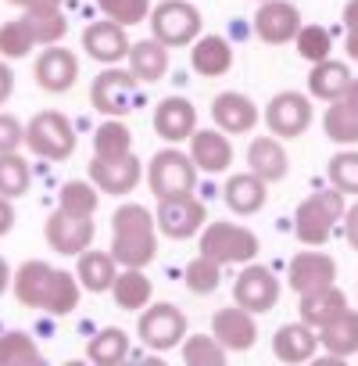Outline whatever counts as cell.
I'll return each mask as SVG.
<instances>
[{
    "label": "cell",
    "instance_id": "cell-47",
    "mask_svg": "<svg viewBox=\"0 0 358 366\" xmlns=\"http://www.w3.org/2000/svg\"><path fill=\"white\" fill-rule=\"evenodd\" d=\"M344 47H347V58L358 61V0H347L344 8Z\"/></svg>",
    "mask_w": 358,
    "mask_h": 366
},
{
    "label": "cell",
    "instance_id": "cell-17",
    "mask_svg": "<svg viewBox=\"0 0 358 366\" xmlns=\"http://www.w3.org/2000/svg\"><path fill=\"white\" fill-rule=\"evenodd\" d=\"M129 36H126V26L108 19V22H93L86 33H83V51L101 61V65H115L122 58H129Z\"/></svg>",
    "mask_w": 358,
    "mask_h": 366
},
{
    "label": "cell",
    "instance_id": "cell-46",
    "mask_svg": "<svg viewBox=\"0 0 358 366\" xmlns=\"http://www.w3.org/2000/svg\"><path fill=\"white\" fill-rule=\"evenodd\" d=\"M19 144H26V126L15 115H0V154L19 151Z\"/></svg>",
    "mask_w": 358,
    "mask_h": 366
},
{
    "label": "cell",
    "instance_id": "cell-51",
    "mask_svg": "<svg viewBox=\"0 0 358 366\" xmlns=\"http://www.w3.org/2000/svg\"><path fill=\"white\" fill-rule=\"evenodd\" d=\"M8 284H11V269H8V262L0 259V295L8 291Z\"/></svg>",
    "mask_w": 358,
    "mask_h": 366
},
{
    "label": "cell",
    "instance_id": "cell-48",
    "mask_svg": "<svg viewBox=\"0 0 358 366\" xmlns=\"http://www.w3.org/2000/svg\"><path fill=\"white\" fill-rule=\"evenodd\" d=\"M344 234H347V244L358 252V205H351L344 212Z\"/></svg>",
    "mask_w": 358,
    "mask_h": 366
},
{
    "label": "cell",
    "instance_id": "cell-8",
    "mask_svg": "<svg viewBox=\"0 0 358 366\" xmlns=\"http://www.w3.org/2000/svg\"><path fill=\"white\" fill-rule=\"evenodd\" d=\"M136 337H140L147 348H154V352H168V348H175L179 341L187 337V316L179 312L172 302H158V305H150V309L140 316Z\"/></svg>",
    "mask_w": 358,
    "mask_h": 366
},
{
    "label": "cell",
    "instance_id": "cell-18",
    "mask_svg": "<svg viewBox=\"0 0 358 366\" xmlns=\"http://www.w3.org/2000/svg\"><path fill=\"white\" fill-rule=\"evenodd\" d=\"M76 76H79L76 54L65 51V47H58V44L47 47V51L36 58V83H40V90H47V94H65V90H72Z\"/></svg>",
    "mask_w": 358,
    "mask_h": 366
},
{
    "label": "cell",
    "instance_id": "cell-27",
    "mask_svg": "<svg viewBox=\"0 0 358 366\" xmlns=\"http://www.w3.org/2000/svg\"><path fill=\"white\" fill-rule=\"evenodd\" d=\"M247 165H251V172H258L265 183H276V179L287 176V151H283V144L276 140V133L251 140V147H247Z\"/></svg>",
    "mask_w": 358,
    "mask_h": 366
},
{
    "label": "cell",
    "instance_id": "cell-24",
    "mask_svg": "<svg viewBox=\"0 0 358 366\" xmlns=\"http://www.w3.org/2000/svg\"><path fill=\"white\" fill-rule=\"evenodd\" d=\"M190 154H194L198 169H205V172H226L233 165V144H230V137H223L215 129H198L190 137Z\"/></svg>",
    "mask_w": 358,
    "mask_h": 366
},
{
    "label": "cell",
    "instance_id": "cell-20",
    "mask_svg": "<svg viewBox=\"0 0 358 366\" xmlns=\"http://www.w3.org/2000/svg\"><path fill=\"white\" fill-rule=\"evenodd\" d=\"M154 129L158 137L179 144V140H187L198 133V112L187 97H165L158 108H154Z\"/></svg>",
    "mask_w": 358,
    "mask_h": 366
},
{
    "label": "cell",
    "instance_id": "cell-52",
    "mask_svg": "<svg viewBox=\"0 0 358 366\" xmlns=\"http://www.w3.org/2000/svg\"><path fill=\"white\" fill-rule=\"evenodd\" d=\"M8 4H15V8H40V4H47V0H8Z\"/></svg>",
    "mask_w": 358,
    "mask_h": 366
},
{
    "label": "cell",
    "instance_id": "cell-38",
    "mask_svg": "<svg viewBox=\"0 0 358 366\" xmlns=\"http://www.w3.org/2000/svg\"><path fill=\"white\" fill-rule=\"evenodd\" d=\"M29 162L19 151H4L0 154V194L4 198H22L29 191Z\"/></svg>",
    "mask_w": 358,
    "mask_h": 366
},
{
    "label": "cell",
    "instance_id": "cell-26",
    "mask_svg": "<svg viewBox=\"0 0 358 366\" xmlns=\"http://www.w3.org/2000/svg\"><path fill=\"white\" fill-rule=\"evenodd\" d=\"M322 129L333 144H358V97L347 90L344 97L329 101L322 115Z\"/></svg>",
    "mask_w": 358,
    "mask_h": 366
},
{
    "label": "cell",
    "instance_id": "cell-34",
    "mask_svg": "<svg viewBox=\"0 0 358 366\" xmlns=\"http://www.w3.org/2000/svg\"><path fill=\"white\" fill-rule=\"evenodd\" d=\"M126 352H129V334H126L122 327H104V330H97V334L90 337V345H86V355H90L97 366H115V362L126 359Z\"/></svg>",
    "mask_w": 358,
    "mask_h": 366
},
{
    "label": "cell",
    "instance_id": "cell-4",
    "mask_svg": "<svg viewBox=\"0 0 358 366\" xmlns=\"http://www.w3.org/2000/svg\"><path fill=\"white\" fill-rule=\"evenodd\" d=\"M147 183L150 191L161 198H179V194H194V183H198V162L194 154H183L175 147H165L150 158L147 165Z\"/></svg>",
    "mask_w": 358,
    "mask_h": 366
},
{
    "label": "cell",
    "instance_id": "cell-50",
    "mask_svg": "<svg viewBox=\"0 0 358 366\" xmlns=\"http://www.w3.org/2000/svg\"><path fill=\"white\" fill-rule=\"evenodd\" d=\"M11 90H15V76H11L8 61H0V104L11 97Z\"/></svg>",
    "mask_w": 358,
    "mask_h": 366
},
{
    "label": "cell",
    "instance_id": "cell-15",
    "mask_svg": "<svg viewBox=\"0 0 358 366\" xmlns=\"http://www.w3.org/2000/svg\"><path fill=\"white\" fill-rule=\"evenodd\" d=\"M233 298H237V305H244L251 312H269L280 298V280L265 266H247L233 280Z\"/></svg>",
    "mask_w": 358,
    "mask_h": 366
},
{
    "label": "cell",
    "instance_id": "cell-44",
    "mask_svg": "<svg viewBox=\"0 0 358 366\" xmlns=\"http://www.w3.org/2000/svg\"><path fill=\"white\" fill-rule=\"evenodd\" d=\"M329 183L344 194H358V151H340L329 158Z\"/></svg>",
    "mask_w": 358,
    "mask_h": 366
},
{
    "label": "cell",
    "instance_id": "cell-16",
    "mask_svg": "<svg viewBox=\"0 0 358 366\" xmlns=\"http://www.w3.org/2000/svg\"><path fill=\"white\" fill-rule=\"evenodd\" d=\"M290 287L297 295H315L322 287H333L337 280V262L322 252H301L290 259V273H287Z\"/></svg>",
    "mask_w": 358,
    "mask_h": 366
},
{
    "label": "cell",
    "instance_id": "cell-12",
    "mask_svg": "<svg viewBox=\"0 0 358 366\" xmlns=\"http://www.w3.org/2000/svg\"><path fill=\"white\" fill-rule=\"evenodd\" d=\"M90 179L104 194H129L140 183V162L129 154H93L90 162Z\"/></svg>",
    "mask_w": 358,
    "mask_h": 366
},
{
    "label": "cell",
    "instance_id": "cell-37",
    "mask_svg": "<svg viewBox=\"0 0 358 366\" xmlns=\"http://www.w3.org/2000/svg\"><path fill=\"white\" fill-rule=\"evenodd\" d=\"M44 359V352L36 348V341L22 330H8L0 334V366H36Z\"/></svg>",
    "mask_w": 358,
    "mask_h": 366
},
{
    "label": "cell",
    "instance_id": "cell-13",
    "mask_svg": "<svg viewBox=\"0 0 358 366\" xmlns=\"http://www.w3.org/2000/svg\"><path fill=\"white\" fill-rule=\"evenodd\" d=\"M255 29L272 47L290 44L301 33V11L290 4V0H262V8L255 15Z\"/></svg>",
    "mask_w": 358,
    "mask_h": 366
},
{
    "label": "cell",
    "instance_id": "cell-33",
    "mask_svg": "<svg viewBox=\"0 0 358 366\" xmlns=\"http://www.w3.org/2000/svg\"><path fill=\"white\" fill-rule=\"evenodd\" d=\"M111 295H115V305L126 309V312H129V309H143V305L150 302V280L143 277V269L126 266V269L115 277Z\"/></svg>",
    "mask_w": 358,
    "mask_h": 366
},
{
    "label": "cell",
    "instance_id": "cell-40",
    "mask_svg": "<svg viewBox=\"0 0 358 366\" xmlns=\"http://www.w3.org/2000/svg\"><path fill=\"white\" fill-rule=\"evenodd\" d=\"M226 352L230 348L219 337H208V334H194L183 345V359L190 366H226Z\"/></svg>",
    "mask_w": 358,
    "mask_h": 366
},
{
    "label": "cell",
    "instance_id": "cell-54",
    "mask_svg": "<svg viewBox=\"0 0 358 366\" xmlns=\"http://www.w3.org/2000/svg\"><path fill=\"white\" fill-rule=\"evenodd\" d=\"M47 4H61V0H47Z\"/></svg>",
    "mask_w": 358,
    "mask_h": 366
},
{
    "label": "cell",
    "instance_id": "cell-19",
    "mask_svg": "<svg viewBox=\"0 0 358 366\" xmlns=\"http://www.w3.org/2000/svg\"><path fill=\"white\" fill-rule=\"evenodd\" d=\"M212 334L230 348V352H247L258 337V323L251 316V309L244 305H230V309H219L215 320H212Z\"/></svg>",
    "mask_w": 358,
    "mask_h": 366
},
{
    "label": "cell",
    "instance_id": "cell-31",
    "mask_svg": "<svg viewBox=\"0 0 358 366\" xmlns=\"http://www.w3.org/2000/svg\"><path fill=\"white\" fill-rule=\"evenodd\" d=\"M347 309V298H344V291L333 284V287H322V291H315V295H301V320L308 323V327H315V330H322L329 320H337L340 312Z\"/></svg>",
    "mask_w": 358,
    "mask_h": 366
},
{
    "label": "cell",
    "instance_id": "cell-39",
    "mask_svg": "<svg viewBox=\"0 0 358 366\" xmlns=\"http://www.w3.org/2000/svg\"><path fill=\"white\" fill-rule=\"evenodd\" d=\"M33 47H36V33L26 15L0 26V58H26Z\"/></svg>",
    "mask_w": 358,
    "mask_h": 366
},
{
    "label": "cell",
    "instance_id": "cell-35",
    "mask_svg": "<svg viewBox=\"0 0 358 366\" xmlns=\"http://www.w3.org/2000/svg\"><path fill=\"white\" fill-rule=\"evenodd\" d=\"M33 33H36V44L44 47H54L65 33H68V19L61 15V4H40V8H29L26 11Z\"/></svg>",
    "mask_w": 358,
    "mask_h": 366
},
{
    "label": "cell",
    "instance_id": "cell-49",
    "mask_svg": "<svg viewBox=\"0 0 358 366\" xmlns=\"http://www.w3.org/2000/svg\"><path fill=\"white\" fill-rule=\"evenodd\" d=\"M11 227H15V209H11V198L0 194V237H4Z\"/></svg>",
    "mask_w": 358,
    "mask_h": 366
},
{
    "label": "cell",
    "instance_id": "cell-21",
    "mask_svg": "<svg viewBox=\"0 0 358 366\" xmlns=\"http://www.w3.org/2000/svg\"><path fill=\"white\" fill-rule=\"evenodd\" d=\"M212 119H215V126L226 129V133H247V129H255V122H258V108H255V101H251L247 94L226 90V94H219V97L212 101Z\"/></svg>",
    "mask_w": 358,
    "mask_h": 366
},
{
    "label": "cell",
    "instance_id": "cell-43",
    "mask_svg": "<svg viewBox=\"0 0 358 366\" xmlns=\"http://www.w3.org/2000/svg\"><path fill=\"white\" fill-rule=\"evenodd\" d=\"M219 269H223V262H215V259H208V255H198L190 266H187V287L194 291V295H212L215 287H219Z\"/></svg>",
    "mask_w": 358,
    "mask_h": 366
},
{
    "label": "cell",
    "instance_id": "cell-32",
    "mask_svg": "<svg viewBox=\"0 0 358 366\" xmlns=\"http://www.w3.org/2000/svg\"><path fill=\"white\" fill-rule=\"evenodd\" d=\"M129 69L136 72L140 83H158L168 72V51H165V44L158 36L133 44L129 47Z\"/></svg>",
    "mask_w": 358,
    "mask_h": 366
},
{
    "label": "cell",
    "instance_id": "cell-6",
    "mask_svg": "<svg viewBox=\"0 0 358 366\" xmlns=\"http://www.w3.org/2000/svg\"><path fill=\"white\" fill-rule=\"evenodd\" d=\"M201 255L230 266V262H251L258 255V237L247 227L237 223H208L201 230Z\"/></svg>",
    "mask_w": 358,
    "mask_h": 366
},
{
    "label": "cell",
    "instance_id": "cell-7",
    "mask_svg": "<svg viewBox=\"0 0 358 366\" xmlns=\"http://www.w3.org/2000/svg\"><path fill=\"white\" fill-rule=\"evenodd\" d=\"M150 33L165 44V47H183L190 40H198L201 33V11L187 0H161L150 11Z\"/></svg>",
    "mask_w": 358,
    "mask_h": 366
},
{
    "label": "cell",
    "instance_id": "cell-14",
    "mask_svg": "<svg viewBox=\"0 0 358 366\" xmlns=\"http://www.w3.org/2000/svg\"><path fill=\"white\" fill-rule=\"evenodd\" d=\"M93 241V219H83V216H68L65 209L51 212L47 219V244L58 252V255H83Z\"/></svg>",
    "mask_w": 358,
    "mask_h": 366
},
{
    "label": "cell",
    "instance_id": "cell-25",
    "mask_svg": "<svg viewBox=\"0 0 358 366\" xmlns=\"http://www.w3.org/2000/svg\"><path fill=\"white\" fill-rule=\"evenodd\" d=\"M265 187L269 183L258 176V172H237V176H230L226 179V205L233 209V212H240V216H255L262 205H265Z\"/></svg>",
    "mask_w": 358,
    "mask_h": 366
},
{
    "label": "cell",
    "instance_id": "cell-2",
    "mask_svg": "<svg viewBox=\"0 0 358 366\" xmlns=\"http://www.w3.org/2000/svg\"><path fill=\"white\" fill-rule=\"evenodd\" d=\"M154 216L143 205H122L111 219V255L118 259V266H136L143 269L147 262H154L158 252V237H154Z\"/></svg>",
    "mask_w": 358,
    "mask_h": 366
},
{
    "label": "cell",
    "instance_id": "cell-5",
    "mask_svg": "<svg viewBox=\"0 0 358 366\" xmlns=\"http://www.w3.org/2000/svg\"><path fill=\"white\" fill-rule=\"evenodd\" d=\"M26 147L40 158L51 162H65L76 151V129L61 112H40L29 119L26 126Z\"/></svg>",
    "mask_w": 358,
    "mask_h": 366
},
{
    "label": "cell",
    "instance_id": "cell-9",
    "mask_svg": "<svg viewBox=\"0 0 358 366\" xmlns=\"http://www.w3.org/2000/svg\"><path fill=\"white\" fill-rule=\"evenodd\" d=\"M205 223H208V212L194 194H179V198H161L158 202V230L172 241H187V237L201 234Z\"/></svg>",
    "mask_w": 358,
    "mask_h": 366
},
{
    "label": "cell",
    "instance_id": "cell-41",
    "mask_svg": "<svg viewBox=\"0 0 358 366\" xmlns=\"http://www.w3.org/2000/svg\"><path fill=\"white\" fill-rule=\"evenodd\" d=\"M129 151H133V133L118 119L104 122L93 133V154H129Z\"/></svg>",
    "mask_w": 358,
    "mask_h": 366
},
{
    "label": "cell",
    "instance_id": "cell-22",
    "mask_svg": "<svg viewBox=\"0 0 358 366\" xmlns=\"http://www.w3.org/2000/svg\"><path fill=\"white\" fill-rule=\"evenodd\" d=\"M319 345H322V341H319L315 327H308L305 320L283 323V327L276 330V337H272V352H276V359H283V362H308V359H315V348H319Z\"/></svg>",
    "mask_w": 358,
    "mask_h": 366
},
{
    "label": "cell",
    "instance_id": "cell-11",
    "mask_svg": "<svg viewBox=\"0 0 358 366\" xmlns=\"http://www.w3.org/2000/svg\"><path fill=\"white\" fill-rule=\"evenodd\" d=\"M265 122L276 137H301L312 126V101L294 90H283L265 104Z\"/></svg>",
    "mask_w": 358,
    "mask_h": 366
},
{
    "label": "cell",
    "instance_id": "cell-28",
    "mask_svg": "<svg viewBox=\"0 0 358 366\" xmlns=\"http://www.w3.org/2000/svg\"><path fill=\"white\" fill-rule=\"evenodd\" d=\"M190 65H194V72L198 76H208V79H215V76H226L230 69H233V51H230V44L223 40V36H201L198 44H194V51H190Z\"/></svg>",
    "mask_w": 358,
    "mask_h": 366
},
{
    "label": "cell",
    "instance_id": "cell-53",
    "mask_svg": "<svg viewBox=\"0 0 358 366\" xmlns=\"http://www.w3.org/2000/svg\"><path fill=\"white\" fill-rule=\"evenodd\" d=\"M351 94H354V97H358V79H354V83H351Z\"/></svg>",
    "mask_w": 358,
    "mask_h": 366
},
{
    "label": "cell",
    "instance_id": "cell-45",
    "mask_svg": "<svg viewBox=\"0 0 358 366\" xmlns=\"http://www.w3.org/2000/svg\"><path fill=\"white\" fill-rule=\"evenodd\" d=\"M97 8L122 26H136L150 15V0H97Z\"/></svg>",
    "mask_w": 358,
    "mask_h": 366
},
{
    "label": "cell",
    "instance_id": "cell-1",
    "mask_svg": "<svg viewBox=\"0 0 358 366\" xmlns=\"http://www.w3.org/2000/svg\"><path fill=\"white\" fill-rule=\"evenodd\" d=\"M79 273L72 277L68 269H54L40 259H29L15 273V298L26 309H44L54 316H65L79 305Z\"/></svg>",
    "mask_w": 358,
    "mask_h": 366
},
{
    "label": "cell",
    "instance_id": "cell-23",
    "mask_svg": "<svg viewBox=\"0 0 358 366\" xmlns=\"http://www.w3.org/2000/svg\"><path fill=\"white\" fill-rule=\"evenodd\" d=\"M351 83H354L351 69H347L344 61H333V58L315 61L312 72H308V94L319 97V101H326V104L337 101V97H344V94L351 90Z\"/></svg>",
    "mask_w": 358,
    "mask_h": 366
},
{
    "label": "cell",
    "instance_id": "cell-29",
    "mask_svg": "<svg viewBox=\"0 0 358 366\" xmlns=\"http://www.w3.org/2000/svg\"><path fill=\"white\" fill-rule=\"evenodd\" d=\"M319 341L322 348L333 355V359H347L358 352V312L354 309H344L337 320H329L322 330H319Z\"/></svg>",
    "mask_w": 358,
    "mask_h": 366
},
{
    "label": "cell",
    "instance_id": "cell-3",
    "mask_svg": "<svg viewBox=\"0 0 358 366\" xmlns=\"http://www.w3.org/2000/svg\"><path fill=\"white\" fill-rule=\"evenodd\" d=\"M344 191L340 187H329V191H315L312 198H305L294 212V234L301 244H326L333 227L344 219Z\"/></svg>",
    "mask_w": 358,
    "mask_h": 366
},
{
    "label": "cell",
    "instance_id": "cell-30",
    "mask_svg": "<svg viewBox=\"0 0 358 366\" xmlns=\"http://www.w3.org/2000/svg\"><path fill=\"white\" fill-rule=\"evenodd\" d=\"M79 284L86 287V291H93V295H101V291H111V284H115V277H118V259L111 255V252H83L79 255Z\"/></svg>",
    "mask_w": 358,
    "mask_h": 366
},
{
    "label": "cell",
    "instance_id": "cell-42",
    "mask_svg": "<svg viewBox=\"0 0 358 366\" xmlns=\"http://www.w3.org/2000/svg\"><path fill=\"white\" fill-rule=\"evenodd\" d=\"M297 54L305 58V61H326L329 58V51H333V36H329V29H322V26H301V33H297Z\"/></svg>",
    "mask_w": 358,
    "mask_h": 366
},
{
    "label": "cell",
    "instance_id": "cell-10",
    "mask_svg": "<svg viewBox=\"0 0 358 366\" xmlns=\"http://www.w3.org/2000/svg\"><path fill=\"white\" fill-rule=\"evenodd\" d=\"M133 94H136V72L129 69H108L93 79L90 86V101L101 115H111V119H122L129 115L133 108Z\"/></svg>",
    "mask_w": 358,
    "mask_h": 366
},
{
    "label": "cell",
    "instance_id": "cell-36",
    "mask_svg": "<svg viewBox=\"0 0 358 366\" xmlns=\"http://www.w3.org/2000/svg\"><path fill=\"white\" fill-rule=\"evenodd\" d=\"M97 183H86V179H72V183H65L61 187V194H58V209H65L68 216H83V219H93V212H97Z\"/></svg>",
    "mask_w": 358,
    "mask_h": 366
}]
</instances>
